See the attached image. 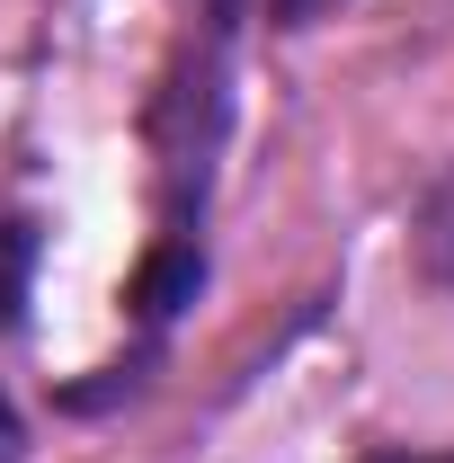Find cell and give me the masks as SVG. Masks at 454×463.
Here are the masks:
<instances>
[{
    "label": "cell",
    "instance_id": "obj_1",
    "mask_svg": "<svg viewBox=\"0 0 454 463\" xmlns=\"http://www.w3.org/2000/svg\"><path fill=\"white\" fill-rule=\"evenodd\" d=\"M410 250H419V277L428 286H454V170L419 196V223H410Z\"/></svg>",
    "mask_w": 454,
    "mask_h": 463
},
{
    "label": "cell",
    "instance_id": "obj_2",
    "mask_svg": "<svg viewBox=\"0 0 454 463\" xmlns=\"http://www.w3.org/2000/svg\"><path fill=\"white\" fill-rule=\"evenodd\" d=\"M196 277H205V259H196V250H187V241H170V250H161V259H152V268H143V286H134V303H143V312H152V321H170L178 303H187V294H196Z\"/></svg>",
    "mask_w": 454,
    "mask_h": 463
},
{
    "label": "cell",
    "instance_id": "obj_3",
    "mask_svg": "<svg viewBox=\"0 0 454 463\" xmlns=\"http://www.w3.org/2000/svg\"><path fill=\"white\" fill-rule=\"evenodd\" d=\"M27 277H36V232H27V223H0V330L18 321Z\"/></svg>",
    "mask_w": 454,
    "mask_h": 463
},
{
    "label": "cell",
    "instance_id": "obj_4",
    "mask_svg": "<svg viewBox=\"0 0 454 463\" xmlns=\"http://www.w3.org/2000/svg\"><path fill=\"white\" fill-rule=\"evenodd\" d=\"M0 463H18V410L0 402Z\"/></svg>",
    "mask_w": 454,
    "mask_h": 463
},
{
    "label": "cell",
    "instance_id": "obj_5",
    "mask_svg": "<svg viewBox=\"0 0 454 463\" xmlns=\"http://www.w3.org/2000/svg\"><path fill=\"white\" fill-rule=\"evenodd\" d=\"M374 463H454V455H374Z\"/></svg>",
    "mask_w": 454,
    "mask_h": 463
},
{
    "label": "cell",
    "instance_id": "obj_6",
    "mask_svg": "<svg viewBox=\"0 0 454 463\" xmlns=\"http://www.w3.org/2000/svg\"><path fill=\"white\" fill-rule=\"evenodd\" d=\"M277 9H285V18H312V9H321V0H277Z\"/></svg>",
    "mask_w": 454,
    "mask_h": 463
}]
</instances>
